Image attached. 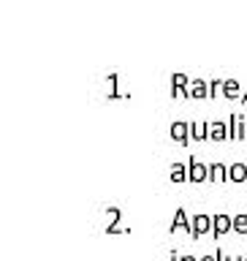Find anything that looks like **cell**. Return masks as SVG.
I'll return each mask as SVG.
<instances>
[{
  "mask_svg": "<svg viewBox=\"0 0 247 261\" xmlns=\"http://www.w3.org/2000/svg\"><path fill=\"white\" fill-rule=\"evenodd\" d=\"M209 179V163L196 161V155H190L187 161V182H207Z\"/></svg>",
  "mask_w": 247,
  "mask_h": 261,
  "instance_id": "cell-1",
  "label": "cell"
},
{
  "mask_svg": "<svg viewBox=\"0 0 247 261\" xmlns=\"http://www.w3.org/2000/svg\"><path fill=\"white\" fill-rule=\"evenodd\" d=\"M234 231V215H226V212H217L212 215V237H226Z\"/></svg>",
  "mask_w": 247,
  "mask_h": 261,
  "instance_id": "cell-2",
  "label": "cell"
},
{
  "mask_svg": "<svg viewBox=\"0 0 247 261\" xmlns=\"http://www.w3.org/2000/svg\"><path fill=\"white\" fill-rule=\"evenodd\" d=\"M169 134H171V139H174L177 144H182V147H187L193 142V139H190V122H187V120H174V122H171V128H169Z\"/></svg>",
  "mask_w": 247,
  "mask_h": 261,
  "instance_id": "cell-3",
  "label": "cell"
},
{
  "mask_svg": "<svg viewBox=\"0 0 247 261\" xmlns=\"http://www.w3.org/2000/svg\"><path fill=\"white\" fill-rule=\"evenodd\" d=\"M169 231H171V234H177V231L193 234V223H190V218H187V212H185V207H177V212H174V220H171Z\"/></svg>",
  "mask_w": 247,
  "mask_h": 261,
  "instance_id": "cell-4",
  "label": "cell"
},
{
  "mask_svg": "<svg viewBox=\"0 0 247 261\" xmlns=\"http://www.w3.org/2000/svg\"><path fill=\"white\" fill-rule=\"evenodd\" d=\"M228 128H231V139H247V117L242 112H234L231 117H228Z\"/></svg>",
  "mask_w": 247,
  "mask_h": 261,
  "instance_id": "cell-5",
  "label": "cell"
},
{
  "mask_svg": "<svg viewBox=\"0 0 247 261\" xmlns=\"http://www.w3.org/2000/svg\"><path fill=\"white\" fill-rule=\"evenodd\" d=\"M190 223H193V240H199V237L204 234H212V215H204V212H199V215H193L190 218Z\"/></svg>",
  "mask_w": 247,
  "mask_h": 261,
  "instance_id": "cell-6",
  "label": "cell"
},
{
  "mask_svg": "<svg viewBox=\"0 0 247 261\" xmlns=\"http://www.w3.org/2000/svg\"><path fill=\"white\" fill-rule=\"evenodd\" d=\"M209 139H212V142H226V139H231L228 120H212L209 122Z\"/></svg>",
  "mask_w": 247,
  "mask_h": 261,
  "instance_id": "cell-7",
  "label": "cell"
},
{
  "mask_svg": "<svg viewBox=\"0 0 247 261\" xmlns=\"http://www.w3.org/2000/svg\"><path fill=\"white\" fill-rule=\"evenodd\" d=\"M190 139L193 142H207L209 139V120H193L190 122Z\"/></svg>",
  "mask_w": 247,
  "mask_h": 261,
  "instance_id": "cell-8",
  "label": "cell"
},
{
  "mask_svg": "<svg viewBox=\"0 0 247 261\" xmlns=\"http://www.w3.org/2000/svg\"><path fill=\"white\" fill-rule=\"evenodd\" d=\"M187 98H209V82L207 79H193L187 87Z\"/></svg>",
  "mask_w": 247,
  "mask_h": 261,
  "instance_id": "cell-9",
  "label": "cell"
},
{
  "mask_svg": "<svg viewBox=\"0 0 247 261\" xmlns=\"http://www.w3.org/2000/svg\"><path fill=\"white\" fill-rule=\"evenodd\" d=\"M209 182H228V166L226 163H209Z\"/></svg>",
  "mask_w": 247,
  "mask_h": 261,
  "instance_id": "cell-10",
  "label": "cell"
},
{
  "mask_svg": "<svg viewBox=\"0 0 247 261\" xmlns=\"http://www.w3.org/2000/svg\"><path fill=\"white\" fill-rule=\"evenodd\" d=\"M228 179L231 182H247V163H242V161L231 163L228 166Z\"/></svg>",
  "mask_w": 247,
  "mask_h": 261,
  "instance_id": "cell-11",
  "label": "cell"
},
{
  "mask_svg": "<svg viewBox=\"0 0 247 261\" xmlns=\"http://www.w3.org/2000/svg\"><path fill=\"white\" fill-rule=\"evenodd\" d=\"M169 177H171V182H187V163L174 161V163H171Z\"/></svg>",
  "mask_w": 247,
  "mask_h": 261,
  "instance_id": "cell-12",
  "label": "cell"
},
{
  "mask_svg": "<svg viewBox=\"0 0 247 261\" xmlns=\"http://www.w3.org/2000/svg\"><path fill=\"white\" fill-rule=\"evenodd\" d=\"M223 95L234 101V98H242L244 95V90L239 87V82H236V79H226L223 82Z\"/></svg>",
  "mask_w": 247,
  "mask_h": 261,
  "instance_id": "cell-13",
  "label": "cell"
},
{
  "mask_svg": "<svg viewBox=\"0 0 247 261\" xmlns=\"http://www.w3.org/2000/svg\"><path fill=\"white\" fill-rule=\"evenodd\" d=\"M190 76H187V73H182V71H174L171 73V87H179V90H187L190 87Z\"/></svg>",
  "mask_w": 247,
  "mask_h": 261,
  "instance_id": "cell-14",
  "label": "cell"
},
{
  "mask_svg": "<svg viewBox=\"0 0 247 261\" xmlns=\"http://www.w3.org/2000/svg\"><path fill=\"white\" fill-rule=\"evenodd\" d=\"M106 85H109V98H128V95H122L120 90H117V85H120V76H117V73H109Z\"/></svg>",
  "mask_w": 247,
  "mask_h": 261,
  "instance_id": "cell-15",
  "label": "cell"
},
{
  "mask_svg": "<svg viewBox=\"0 0 247 261\" xmlns=\"http://www.w3.org/2000/svg\"><path fill=\"white\" fill-rule=\"evenodd\" d=\"M234 231L236 234H247V215H244V212L234 215Z\"/></svg>",
  "mask_w": 247,
  "mask_h": 261,
  "instance_id": "cell-16",
  "label": "cell"
},
{
  "mask_svg": "<svg viewBox=\"0 0 247 261\" xmlns=\"http://www.w3.org/2000/svg\"><path fill=\"white\" fill-rule=\"evenodd\" d=\"M223 82L226 79H209V98H217V93H223Z\"/></svg>",
  "mask_w": 247,
  "mask_h": 261,
  "instance_id": "cell-17",
  "label": "cell"
},
{
  "mask_svg": "<svg viewBox=\"0 0 247 261\" xmlns=\"http://www.w3.org/2000/svg\"><path fill=\"white\" fill-rule=\"evenodd\" d=\"M120 215H122L120 207H109V210H106V218H109V223H120Z\"/></svg>",
  "mask_w": 247,
  "mask_h": 261,
  "instance_id": "cell-18",
  "label": "cell"
},
{
  "mask_svg": "<svg viewBox=\"0 0 247 261\" xmlns=\"http://www.w3.org/2000/svg\"><path fill=\"white\" fill-rule=\"evenodd\" d=\"M106 234H128V228H122L120 223H109L106 226Z\"/></svg>",
  "mask_w": 247,
  "mask_h": 261,
  "instance_id": "cell-19",
  "label": "cell"
},
{
  "mask_svg": "<svg viewBox=\"0 0 247 261\" xmlns=\"http://www.w3.org/2000/svg\"><path fill=\"white\" fill-rule=\"evenodd\" d=\"M199 261H223V250L217 248V253H207V256H201Z\"/></svg>",
  "mask_w": 247,
  "mask_h": 261,
  "instance_id": "cell-20",
  "label": "cell"
},
{
  "mask_svg": "<svg viewBox=\"0 0 247 261\" xmlns=\"http://www.w3.org/2000/svg\"><path fill=\"white\" fill-rule=\"evenodd\" d=\"M169 261H182V256H179L177 250H171V253H169Z\"/></svg>",
  "mask_w": 247,
  "mask_h": 261,
  "instance_id": "cell-21",
  "label": "cell"
},
{
  "mask_svg": "<svg viewBox=\"0 0 247 261\" xmlns=\"http://www.w3.org/2000/svg\"><path fill=\"white\" fill-rule=\"evenodd\" d=\"M223 261H244V256H226L223 253Z\"/></svg>",
  "mask_w": 247,
  "mask_h": 261,
  "instance_id": "cell-22",
  "label": "cell"
},
{
  "mask_svg": "<svg viewBox=\"0 0 247 261\" xmlns=\"http://www.w3.org/2000/svg\"><path fill=\"white\" fill-rule=\"evenodd\" d=\"M182 261H196V256H182Z\"/></svg>",
  "mask_w": 247,
  "mask_h": 261,
  "instance_id": "cell-23",
  "label": "cell"
},
{
  "mask_svg": "<svg viewBox=\"0 0 247 261\" xmlns=\"http://www.w3.org/2000/svg\"><path fill=\"white\" fill-rule=\"evenodd\" d=\"M244 261H247V256H244Z\"/></svg>",
  "mask_w": 247,
  "mask_h": 261,
  "instance_id": "cell-24",
  "label": "cell"
}]
</instances>
